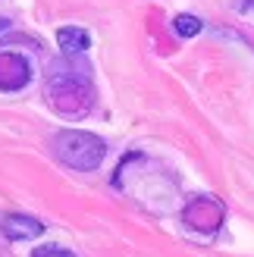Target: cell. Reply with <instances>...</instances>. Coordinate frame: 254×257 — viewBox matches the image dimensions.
<instances>
[{
  "label": "cell",
  "instance_id": "obj_1",
  "mask_svg": "<svg viewBox=\"0 0 254 257\" xmlns=\"http://www.w3.org/2000/svg\"><path fill=\"white\" fill-rule=\"evenodd\" d=\"M44 94H47L50 110L60 113V116H69V119L88 116L94 107V88H91L85 66H66V69L54 66V75L47 79Z\"/></svg>",
  "mask_w": 254,
  "mask_h": 257
},
{
  "label": "cell",
  "instance_id": "obj_2",
  "mask_svg": "<svg viewBox=\"0 0 254 257\" xmlns=\"http://www.w3.org/2000/svg\"><path fill=\"white\" fill-rule=\"evenodd\" d=\"M50 148H54V157L75 173H94L107 157V141L94 132H82V128L57 132Z\"/></svg>",
  "mask_w": 254,
  "mask_h": 257
},
{
  "label": "cell",
  "instance_id": "obj_3",
  "mask_svg": "<svg viewBox=\"0 0 254 257\" xmlns=\"http://www.w3.org/2000/svg\"><path fill=\"white\" fill-rule=\"evenodd\" d=\"M223 220H226V204L210 195H198L182 207V223L201 235H213L223 226Z\"/></svg>",
  "mask_w": 254,
  "mask_h": 257
},
{
  "label": "cell",
  "instance_id": "obj_4",
  "mask_svg": "<svg viewBox=\"0 0 254 257\" xmlns=\"http://www.w3.org/2000/svg\"><path fill=\"white\" fill-rule=\"evenodd\" d=\"M32 82V63L16 50H0V91H22Z\"/></svg>",
  "mask_w": 254,
  "mask_h": 257
},
{
  "label": "cell",
  "instance_id": "obj_5",
  "mask_svg": "<svg viewBox=\"0 0 254 257\" xmlns=\"http://www.w3.org/2000/svg\"><path fill=\"white\" fill-rule=\"evenodd\" d=\"M0 232L10 241H32L44 232V223L35 220V216H25V213H10L0 220Z\"/></svg>",
  "mask_w": 254,
  "mask_h": 257
},
{
  "label": "cell",
  "instance_id": "obj_6",
  "mask_svg": "<svg viewBox=\"0 0 254 257\" xmlns=\"http://www.w3.org/2000/svg\"><path fill=\"white\" fill-rule=\"evenodd\" d=\"M57 44L63 50V57H79L91 47V35L79 25H63V29H57Z\"/></svg>",
  "mask_w": 254,
  "mask_h": 257
},
{
  "label": "cell",
  "instance_id": "obj_7",
  "mask_svg": "<svg viewBox=\"0 0 254 257\" xmlns=\"http://www.w3.org/2000/svg\"><path fill=\"white\" fill-rule=\"evenodd\" d=\"M201 29H204V22L198 16H188V13H179V16L173 19V32L179 38H195V35H201Z\"/></svg>",
  "mask_w": 254,
  "mask_h": 257
},
{
  "label": "cell",
  "instance_id": "obj_8",
  "mask_svg": "<svg viewBox=\"0 0 254 257\" xmlns=\"http://www.w3.org/2000/svg\"><path fill=\"white\" fill-rule=\"evenodd\" d=\"M32 257H79V254H72L69 248H63V245H44V248H35Z\"/></svg>",
  "mask_w": 254,
  "mask_h": 257
},
{
  "label": "cell",
  "instance_id": "obj_9",
  "mask_svg": "<svg viewBox=\"0 0 254 257\" xmlns=\"http://www.w3.org/2000/svg\"><path fill=\"white\" fill-rule=\"evenodd\" d=\"M4 29H10V22H7V19H0V32H4Z\"/></svg>",
  "mask_w": 254,
  "mask_h": 257
}]
</instances>
